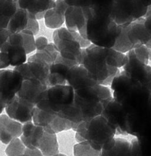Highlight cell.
I'll list each match as a JSON object with an SVG mask.
<instances>
[{
	"label": "cell",
	"instance_id": "cell-26",
	"mask_svg": "<svg viewBox=\"0 0 151 156\" xmlns=\"http://www.w3.org/2000/svg\"><path fill=\"white\" fill-rule=\"evenodd\" d=\"M43 156H53L59 153L56 135L45 131L38 148Z\"/></svg>",
	"mask_w": 151,
	"mask_h": 156
},
{
	"label": "cell",
	"instance_id": "cell-1",
	"mask_svg": "<svg viewBox=\"0 0 151 156\" xmlns=\"http://www.w3.org/2000/svg\"><path fill=\"white\" fill-rule=\"evenodd\" d=\"M112 98L128 114V134L139 136L151 124V91L123 71L114 78Z\"/></svg>",
	"mask_w": 151,
	"mask_h": 156
},
{
	"label": "cell",
	"instance_id": "cell-40",
	"mask_svg": "<svg viewBox=\"0 0 151 156\" xmlns=\"http://www.w3.org/2000/svg\"><path fill=\"white\" fill-rule=\"evenodd\" d=\"M10 18L0 17V29L7 28Z\"/></svg>",
	"mask_w": 151,
	"mask_h": 156
},
{
	"label": "cell",
	"instance_id": "cell-24",
	"mask_svg": "<svg viewBox=\"0 0 151 156\" xmlns=\"http://www.w3.org/2000/svg\"><path fill=\"white\" fill-rule=\"evenodd\" d=\"M100 156H134L131 143L124 138H115L114 144L109 149L101 150Z\"/></svg>",
	"mask_w": 151,
	"mask_h": 156
},
{
	"label": "cell",
	"instance_id": "cell-18",
	"mask_svg": "<svg viewBox=\"0 0 151 156\" xmlns=\"http://www.w3.org/2000/svg\"><path fill=\"white\" fill-rule=\"evenodd\" d=\"M23 125L21 122L10 118L7 115H0V141L8 144L16 138L21 136Z\"/></svg>",
	"mask_w": 151,
	"mask_h": 156
},
{
	"label": "cell",
	"instance_id": "cell-43",
	"mask_svg": "<svg viewBox=\"0 0 151 156\" xmlns=\"http://www.w3.org/2000/svg\"><path fill=\"white\" fill-rule=\"evenodd\" d=\"M149 49V51H150V55H149V60H151V41L145 45Z\"/></svg>",
	"mask_w": 151,
	"mask_h": 156
},
{
	"label": "cell",
	"instance_id": "cell-44",
	"mask_svg": "<svg viewBox=\"0 0 151 156\" xmlns=\"http://www.w3.org/2000/svg\"><path fill=\"white\" fill-rule=\"evenodd\" d=\"M53 156H67V155H65V154H59V153H58V154H56L54 155Z\"/></svg>",
	"mask_w": 151,
	"mask_h": 156
},
{
	"label": "cell",
	"instance_id": "cell-16",
	"mask_svg": "<svg viewBox=\"0 0 151 156\" xmlns=\"http://www.w3.org/2000/svg\"><path fill=\"white\" fill-rule=\"evenodd\" d=\"M67 83L74 90L98 84L82 65L74 66L69 69L67 76Z\"/></svg>",
	"mask_w": 151,
	"mask_h": 156
},
{
	"label": "cell",
	"instance_id": "cell-33",
	"mask_svg": "<svg viewBox=\"0 0 151 156\" xmlns=\"http://www.w3.org/2000/svg\"><path fill=\"white\" fill-rule=\"evenodd\" d=\"M38 0H18V7L32 12L34 9Z\"/></svg>",
	"mask_w": 151,
	"mask_h": 156
},
{
	"label": "cell",
	"instance_id": "cell-23",
	"mask_svg": "<svg viewBox=\"0 0 151 156\" xmlns=\"http://www.w3.org/2000/svg\"><path fill=\"white\" fill-rule=\"evenodd\" d=\"M0 51L7 54L10 64L12 66L17 67L26 62V52L23 46L12 45L7 41L2 46Z\"/></svg>",
	"mask_w": 151,
	"mask_h": 156
},
{
	"label": "cell",
	"instance_id": "cell-3",
	"mask_svg": "<svg viewBox=\"0 0 151 156\" xmlns=\"http://www.w3.org/2000/svg\"><path fill=\"white\" fill-rule=\"evenodd\" d=\"M86 16L85 38L92 44L112 48L122 31L111 16V9L83 8Z\"/></svg>",
	"mask_w": 151,
	"mask_h": 156
},
{
	"label": "cell",
	"instance_id": "cell-17",
	"mask_svg": "<svg viewBox=\"0 0 151 156\" xmlns=\"http://www.w3.org/2000/svg\"><path fill=\"white\" fill-rule=\"evenodd\" d=\"M65 23L68 30L78 32L85 38L86 16L83 8L68 6L65 13Z\"/></svg>",
	"mask_w": 151,
	"mask_h": 156
},
{
	"label": "cell",
	"instance_id": "cell-32",
	"mask_svg": "<svg viewBox=\"0 0 151 156\" xmlns=\"http://www.w3.org/2000/svg\"><path fill=\"white\" fill-rule=\"evenodd\" d=\"M23 36L24 43L23 47L26 52V54H29L36 49L35 39L33 33L28 29H24L21 32Z\"/></svg>",
	"mask_w": 151,
	"mask_h": 156
},
{
	"label": "cell",
	"instance_id": "cell-2",
	"mask_svg": "<svg viewBox=\"0 0 151 156\" xmlns=\"http://www.w3.org/2000/svg\"><path fill=\"white\" fill-rule=\"evenodd\" d=\"M127 62V55L112 48L100 47L91 44L82 49L81 65L88 71L98 84L111 85L119 74V68Z\"/></svg>",
	"mask_w": 151,
	"mask_h": 156
},
{
	"label": "cell",
	"instance_id": "cell-27",
	"mask_svg": "<svg viewBox=\"0 0 151 156\" xmlns=\"http://www.w3.org/2000/svg\"><path fill=\"white\" fill-rule=\"evenodd\" d=\"M56 115L57 114L46 112L35 106L32 116V122L34 124L45 129L52 122Z\"/></svg>",
	"mask_w": 151,
	"mask_h": 156
},
{
	"label": "cell",
	"instance_id": "cell-4",
	"mask_svg": "<svg viewBox=\"0 0 151 156\" xmlns=\"http://www.w3.org/2000/svg\"><path fill=\"white\" fill-rule=\"evenodd\" d=\"M78 143L87 141L95 150L111 148L115 143V129L101 115L82 122L76 130Z\"/></svg>",
	"mask_w": 151,
	"mask_h": 156
},
{
	"label": "cell",
	"instance_id": "cell-35",
	"mask_svg": "<svg viewBox=\"0 0 151 156\" xmlns=\"http://www.w3.org/2000/svg\"><path fill=\"white\" fill-rule=\"evenodd\" d=\"M26 29L31 30L34 35H36L39 30V25L37 20L29 18Z\"/></svg>",
	"mask_w": 151,
	"mask_h": 156
},
{
	"label": "cell",
	"instance_id": "cell-7",
	"mask_svg": "<svg viewBox=\"0 0 151 156\" xmlns=\"http://www.w3.org/2000/svg\"><path fill=\"white\" fill-rule=\"evenodd\" d=\"M74 100V90L68 85L48 87L42 93L36 107L48 113L58 114Z\"/></svg>",
	"mask_w": 151,
	"mask_h": 156
},
{
	"label": "cell",
	"instance_id": "cell-41",
	"mask_svg": "<svg viewBox=\"0 0 151 156\" xmlns=\"http://www.w3.org/2000/svg\"><path fill=\"white\" fill-rule=\"evenodd\" d=\"M7 104L6 103L4 102V101L2 99V98L0 96V115L1 113H2V112L3 111V110L6 108Z\"/></svg>",
	"mask_w": 151,
	"mask_h": 156
},
{
	"label": "cell",
	"instance_id": "cell-38",
	"mask_svg": "<svg viewBox=\"0 0 151 156\" xmlns=\"http://www.w3.org/2000/svg\"><path fill=\"white\" fill-rule=\"evenodd\" d=\"M18 156H43V155L39 149H32L26 147L24 152Z\"/></svg>",
	"mask_w": 151,
	"mask_h": 156
},
{
	"label": "cell",
	"instance_id": "cell-14",
	"mask_svg": "<svg viewBox=\"0 0 151 156\" xmlns=\"http://www.w3.org/2000/svg\"><path fill=\"white\" fill-rule=\"evenodd\" d=\"M76 65H78L76 62L64 58L59 54L54 63L50 66L47 80L48 86L65 85L69 69Z\"/></svg>",
	"mask_w": 151,
	"mask_h": 156
},
{
	"label": "cell",
	"instance_id": "cell-19",
	"mask_svg": "<svg viewBox=\"0 0 151 156\" xmlns=\"http://www.w3.org/2000/svg\"><path fill=\"white\" fill-rule=\"evenodd\" d=\"M48 87L47 85L39 80H24L17 95L20 98L36 105L42 93Z\"/></svg>",
	"mask_w": 151,
	"mask_h": 156
},
{
	"label": "cell",
	"instance_id": "cell-21",
	"mask_svg": "<svg viewBox=\"0 0 151 156\" xmlns=\"http://www.w3.org/2000/svg\"><path fill=\"white\" fill-rule=\"evenodd\" d=\"M44 132L43 127L34 124L32 121L27 122L23 125L21 140L26 147L38 149Z\"/></svg>",
	"mask_w": 151,
	"mask_h": 156
},
{
	"label": "cell",
	"instance_id": "cell-34",
	"mask_svg": "<svg viewBox=\"0 0 151 156\" xmlns=\"http://www.w3.org/2000/svg\"><path fill=\"white\" fill-rule=\"evenodd\" d=\"M7 41L9 42V43L10 44L21 45V46H23L24 38H23V36L21 32L10 34Z\"/></svg>",
	"mask_w": 151,
	"mask_h": 156
},
{
	"label": "cell",
	"instance_id": "cell-9",
	"mask_svg": "<svg viewBox=\"0 0 151 156\" xmlns=\"http://www.w3.org/2000/svg\"><path fill=\"white\" fill-rule=\"evenodd\" d=\"M107 121L115 129L116 135H128V114L123 106L113 98L104 107L101 113Z\"/></svg>",
	"mask_w": 151,
	"mask_h": 156
},
{
	"label": "cell",
	"instance_id": "cell-37",
	"mask_svg": "<svg viewBox=\"0 0 151 156\" xmlns=\"http://www.w3.org/2000/svg\"><path fill=\"white\" fill-rule=\"evenodd\" d=\"M10 65L7 54L0 51V69H3Z\"/></svg>",
	"mask_w": 151,
	"mask_h": 156
},
{
	"label": "cell",
	"instance_id": "cell-11",
	"mask_svg": "<svg viewBox=\"0 0 151 156\" xmlns=\"http://www.w3.org/2000/svg\"><path fill=\"white\" fill-rule=\"evenodd\" d=\"M23 79L15 69H0V96L7 105L17 94Z\"/></svg>",
	"mask_w": 151,
	"mask_h": 156
},
{
	"label": "cell",
	"instance_id": "cell-29",
	"mask_svg": "<svg viewBox=\"0 0 151 156\" xmlns=\"http://www.w3.org/2000/svg\"><path fill=\"white\" fill-rule=\"evenodd\" d=\"M112 48L122 53L128 52L135 48L134 46L130 42L127 37L126 26H122V31Z\"/></svg>",
	"mask_w": 151,
	"mask_h": 156
},
{
	"label": "cell",
	"instance_id": "cell-15",
	"mask_svg": "<svg viewBox=\"0 0 151 156\" xmlns=\"http://www.w3.org/2000/svg\"><path fill=\"white\" fill-rule=\"evenodd\" d=\"M126 30L129 40L135 48L146 45L151 41V31L145 25L143 16L127 26Z\"/></svg>",
	"mask_w": 151,
	"mask_h": 156
},
{
	"label": "cell",
	"instance_id": "cell-25",
	"mask_svg": "<svg viewBox=\"0 0 151 156\" xmlns=\"http://www.w3.org/2000/svg\"><path fill=\"white\" fill-rule=\"evenodd\" d=\"M28 20V11L20 7L17 8L15 13L11 16L7 27L10 34L19 33L25 29Z\"/></svg>",
	"mask_w": 151,
	"mask_h": 156
},
{
	"label": "cell",
	"instance_id": "cell-36",
	"mask_svg": "<svg viewBox=\"0 0 151 156\" xmlns=\"http://www.w3.org/2000/svg\"><path fill=\"white\" fill-rule=\"evenodd\" d=\"M48 44V40L45 37H39L35 39V48L37 51L45 49Z\"/></svg>",
	"mask_w": 151,
	"mask_h": 156
},
{
	"label": "cell",
	"instance_id": "cell-28",
	"mask_svg": "<svg viewBox=\"0 0 151 156\" xmlns=\"http://www.w3.org/2000/svg\"><path fill=\"white\" fill-rule=\"evenodd\" d=\"M72 122L57 115L52 122L44 130L48 133L56 134L64 130L72 129Z\"/></svg>",
	"mask_w": 151,
	"mask_h": 156
},
{
	"label": "cell",
	"instance_id": "cell-12",
	"mask_svg": "<svg viewBox=\"0 0 151 156\" xmlns=\"http://www.w3.org/2000/svg\"><path fill=\"white\" fill-rule=\"evenodd\" d=\"M127 57V62L123 66V71L151 91V66L139 60L133 49L128 52Z\"/></svg>",
	"mask_w": 151,
	"mask_h": 156
},
{
	"label": "cell",
	"instance_id": "cell-8",
	"mask_svg": "<svg viewBox=\"0 0 151 156\" xmlns=\"http://www.w3.org/2000/svg\"><path fill=\"white\" fill-rule=\"evenodd\" d=\"M150 5L151 0H114L111 16L117 24L127 26L144 16Z\"/></svg>",
	"mask_w": 151,
	"mask_h": 156
},
{
	"label": "cell",
	"instance_id": "cell-42",
	"mask_svg": "<svg viewBox=\"0 0 151 156\" xmlns=\"http://www.w3.org/2000/svg\"><path fill=\"white\" fill-rule=\"evenodd\" d=\"M46 12H40V13H36L35 15V18L37 20H40L42 18H44L45 16V14L46 13Z\"/></svg>",
	"mask_w": 151,
	"mask_h": 156
},
{
	"label": "cell",
	"instance_id": "cell-31",
	"mask_svg": "<svg viewBox=\"0 0 151 156\" xmlns=\"http://www.w3.org/2000/svg\"><path fill=\"white\" fill-rule=\"evenodd\" d=\"M26 147L21 139L16 138L11 141L6 149L7 156H18L24 152Z\"/></svg>",
	"mask_w": 151,
	"mask_h": 156
},
{
	"label": "cell",
	"instance_id": "cell-10",
	"mask_svg": "<svg viewBox=\"0 0 151 156\" xmlns=\"http://www.w3.org/2000/svg\"><path fill=\"white\" fill-rule=\"evenodd\" d=\"M50 66L46 62L32 55L28 58L27 62L15 67L14 69L21 74L23 80H36L47 85Z\"/></svg>",
	"mask_w": 151,
	"mask_h": 156
},
{
	"label": "cell",
	"instance_id": "cell-13",
	"mask_svg": "<svg viewBox=\"0 0 151 156\" xmlns=\"http://www.w3.org/2000/svg\"><path fill=\"white\" fill-rule=\"evenodd\" d=\"M35 105L28 102L16 95L6 105L7 115L12 119L21 124L32 121Z\"/></svg>",
	"mask_w": 151,
	"mask_h": 156
},
{
	"label": "cell",
	"instance_id": "cell-5",
	"mask_svg": "<svg viewBox=\"0 0 151 156\" xmlns=\"http://www.w3.org/2000/svg\"><path fill=\"white\" fill-rule=\"evenodd\" d=\"M112 98L109 89L101 84L74 90L73 101L79 108L84 121L100 115Z\"/></svg>",
	"mask_w": 151,
	"mask_h": 156
},
{
	"label": "cell",
	"instance_id": "cell-20",
	"mask_svg": "<svg viewBox=\"0 0 151 156\" xmlns=\"http://www.w3.org/2000/svg\"><path fill=\"white\" fill-rule=\"evenodd\" d=\"M68 6L64 0H56L54 7L45 14V26L53 29L60 28L65 22V13Z\"/></svg>",
	"mask_w": 151,
	"mask_h": 156
},
{
	"label": "cell",
	"instance_id": "cell-22",
	"mask_svg": "<svg viewBox=\"0 0 151 156\" xmlns=\"http://www.w3.org/2000/svg\"><path fill=\"white\" fill-rule=\"evenodd\" d=\"M131 143L134 156H151V124Z\"/></svg>",
	"mask_w": 151,
	"mask_h": 156
},
{
	"label": "cell",
	"instance_id": "cell-6",
	"mask_svg": "<svg viewBox=\"0 0 151 156\" xmlns=\"http://www.w3.org/2000/svg\"><path fill=\"white\" fill-rule=\"evenodd\" d=\"M53 39L60 55L78 65L81 63L83 48H86L92 44L78 32L71 31L67 27L56 29L53 34Z\"/></svg>",
	"mask_w": 151,
	"mask_h": 156
},
{
	"label": "cell",
	"instance_id": "cell-39",
	"mask_svg": "<svg viewBox=\"0 0 151 156\" xmlns=\"http://www.w3.org/2000/svg\"><path fill=\"white\" fill-rule=\"evenodd\" d=\"M10 33L7 28L0 29V51L4 44L8 40Z\"/></svg>",
	"mask_w": 151,
	"mask_h": 156
},
{
	"label": "cell",
	"instance_id": "cell-30",
	"mask_svg": "<svg viewBox=\"0 0 151 156\" xmlns=\"http://www.w3.org/2000/svg\"><path fill=\"white\" fill-rule=\"evenodd\" d=\"M101 151L94 149L87 141L78 143L73 146L74 156H100Z\"/></svg>",
	"mask_w": 151,
	"mask_h": 156
}]
</instances>
